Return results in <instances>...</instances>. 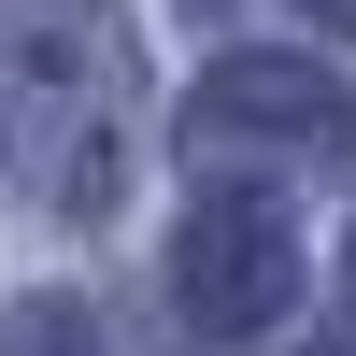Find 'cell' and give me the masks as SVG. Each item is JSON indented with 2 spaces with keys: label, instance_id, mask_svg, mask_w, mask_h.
Listing matches in <instances>:
<instances>
[{
  "label": "cell",
  "instance_id": "obj_1",
  "mask_svg": "<svg viewBox=\"0 0 356 356\" xmlns=\"http://www.w3.org/2000/svg\"><path fill=\"white\" fill-rule=\"evenodd\" d=\"M143 157V86L114 0H0V171L57 214H114Z\"/></svg>",
  "mask_w": 356,
  "mask_h": 356
},
{
  "label": "cell",
  "instance_id": "obj_2",
  "mask_svg": "<svg viewBox=\"0 0 356 356\" xmlns=\"http://www.w3.org/2000/svg\"><path fill=\"white\" fill-rule=\"evenodd\" d=\"M171 300L214 342L285 328V314H300V243H285V214L271 200H200V214L171 228Z\"/></svg>",
  "mask_w": 356,
  "mask_h": 356
},
{
  "label": "cell",
  "instance_id": "obj_3",
  "mask_svg": "<svg viewBox=\"0 0 356 356\" xmlns=\"http://www.w3.org/2000/svg\"><path fill=\"white\" fill-rule=\"evenodd\" d=\"M228 143H342V86L314 57H214L186 114V157H228Z\"/></svg>",
  "mask_w": 356,
  "mask_h": 356
},
{
  "label": "cell",
  "instance_id": "obj_4",
  "mask_svg": "<svg viewBox=\"0 0 356 356\" xmlns=\"http://www.w3.org/2000/svg\"><path fill=\"white\" fill-rule=\"evenodd\" d=\"M0 356H86V314H72V300H43V314H29Z\"/></svg>",
  "mask_w": 356,
  "mask_h": 356
},
{
  "label": "cell",
  "instance_id": "obj_5",
  "mask_svg": "<svg viewBox=\"0 0 356 356\" xmlns=\"http://www.w3.org/2000/svg\"><path fill=\"white\" fill-rule=\"evenodd\" d=\"M300 15H314V29H342V43H356V0H300Z\"/></svg>",
  "mask_w": 356,
  "mask_h": 356
},
{
  "label": "cell",
  "instance_id": "obj_6",
  "mask_svg": "<svg viewBox=\"0 0 356 356\" xmlns=\"http://www.w3.org/2000/svg\"><path fill=\"white\" fill-rule=\"evenodd\" d=\"M342 271H356V243H342Z\"/></svg>",
  "mask_w": 356,
  "mask_h": 356
},
{
  "label": "cell",
  "instance_id": "obj_7",
  "mask_svg": "<svg viewBox=\"0 0 356 356\" xmlns=\"http://www.w3.org/2000/svg\"><path fill=\"white\" fill-rule=\"evenodd\" d=\"M200 15H214V0H200Z\"/></svg>",
  "mask_w": 356,
  "mask_h": 356
}]
</instances>
